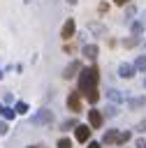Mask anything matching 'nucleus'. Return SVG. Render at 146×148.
Here are the masks:
<instances>
[{
	"instance_id": "9",
	"label": "nucleus",
	"mask_w": 146,
	"mask_h": 148,
	"mask_svg": "<svg viewBox=\"0 0 146 148\" xmlns=\"http://www.w3.org/2000/svg\"><path fill=\"white\" fill-rule=\"evenodd\" d=\"M134 74H137L134 65H130V62H121V65H118V76H121V79H132Z\"/></svg>"
},
{
	"instance_id": "36",
	"label": "nucleus",
	"mask_w": 146,
	"mask_h": 148,
	"mask_svg": "<svg viewBox=\"0 0 146 148\" xmlns=\"http://www.w3.org/2000/svg\"><path fill=\"white\" fill-rule=\"evenodd\" d=\"M0 79H2V69H0Z\"/></svg>"
},
{
	"instance_id": "39",
	"label": "nucleus",
	"mask_w": 146,
	"mask_h": 148,
	"mask_svg": "<svg viewBox=\"0 0 146 148\" xmlns=\"http://www.w3.org/2000/svg\"><path fill=\"white\" fill-rule=\"evenodd\" d=\"M144 44H146V39H144Z\"/></svg>"
},
{
	"instance_id": "19",
	"label": "nucleus",
	"mask_w": 146,
	"mask_h": 148,
	"mask_svg": "<svg viewBox=\"0 0 146 148\" xmlns=\"http://www.w3.org/2000/svg\"><path fill=\"white\" fill-rule=\"evenodd\" d=\"M139 42H141V37H134V35H130L127 39H123V46H125V49H134Z\"/></svg>"
},
{
	"instance_id": "22",
	"label": "nucleus",
	"mask_w": 146,
	"mask_h": 148,
	"mask_svg": "<svg viewBox=\"0 0 146 148\" xmlns=\"http://www.w3.org/2000/svg\"><path fill=\"white\" fill-rule=\"evenodd\" d=\"M14 109H16V113H28V109H30V106H28L25 102H16V104H14Z\"/></svg>"
},
{
	"instance_id": "21",
	"label": "nucleus",
	"mask_w": 146,
	"mask_h": 148,
	"mask_svg": "<svg viewBox=\"0 0 146 148\" xmlns=\"http://www.w3.org/2000/svg\"><path fill=\"white\" fill-rule=\"evenodd\" d=\"M0 113H2V118H5V120H12V118L16 116V109H12V106L2 104V111H0Z\"/></svg>"
},
{
	"instance_id": "30",
	"label": "nucleus",
	"mask_w": 146,
	"mask_h": 148,
	"mask_svg": "<svg viewBox=\"0 0 146 148\" xmlns=\"http://www.w3.org/2000/svg\"><path fill=\"white\" fill-rule=\"evenodd\" d=\"M134 148H146V139H141V136H139V139L134 141Z\"/></svg>"
},
{
	"instance_id": "18",
	"label": "nucleus",
	"mask_w": 146,
	"mask_h": 148,
	"mask_svg": "<svg viewBox=\"0 0 146 148\" xmlns=\"http://www.w3.org/2000/svg\"><path fill=\"white\" fill-rule=\"evenodd\" d=\"M130 139H132V132H130V130H123V132L118 134V139H116V146H125Z\"/></svg>"
},
{
	"instance_id": "29",
	"label": "nucleus",
	"mask_w": 146,
	"mask_h": 148,
	"mask_svg": "<svg viewBox=\"0 0 146 148\" xmlns=\"http://www.w3.org/2000/svg\"><path fill=\"white\" fill-rule=\"evenodd\" d=\"M9 127H7V120H0V134H7Z\"/></svg>"
},
{
	"instance_id": "34",
	"label": "nucleus",
	"mask_w": 146,
	"mask_h": 148,
	"mask_svg": "<svg viewBox=\"0 0 146 148\" xmlns=\"http://www.w3.org/2000/svg\"><path fill=\"white\" fill-rule=\"evenodd\" d=\"M28 148H46V146H44V143H42V146H28Z\"/></svg>"
},
{
	"instance_id": "32",
	"label": "nucleus",
	"mask_w": 146,
	"mask_h": 148,
	"mask_svg": "<svg viewBox=\"0 0 146 148\" xmlns=\"http://www.w3.org/2000/svg\"><path fill=\"white\" fill-rule=\"evenodd\" d=\"M114 5H118V7H125V5H130V0H111Z\"/></svg>"
},
{
	"instance_id": "11",
	"label": "nucleus",
	"mask_w": 146,
	"mask_h": 148,
	"mask_svg": "<svg viewBox=\"0 0 146 148\" xmlns=\"http://www.w3.org/2000/svg\"><path fill=\"white\" fill-rule=\"evenodd\" d=\"M118 134H121V132H118L116 127L107 130V132H104V136H102V143H104V146H116V139H118Z\"/></svg>"
},
{
	"instance_id": "37",
	"label": "nucleus",
	"mask_w": 146,
	"mask_h": 148,
	"mask_svg": "<svg viewBox=\"0 0 146 148\" xmlns=\"http://www.w3.org/2000/svg\"><path fill=\"white\" fill-rule=\"evenodd\" d=\"M144 88H146V79H144Z\"/></svg>"
},
{
	"instance_id": "2",
	"label": "nucleus",
	"mask_w": 146,
	"mask_h": 148,
	"mask_svg": "<svg viewBox=\"0 0 146 148\" xmlns=\"http://www.w3.org/2000/svg\"><path fill=\"white\" fill-rule=\"evenodd\" d=\"M67 109L72 111V113H81L83 111V97H81V92L79 90H72L70 95H67Z\"/></svg>"
},
{
	"instance_id": "5",
	"label": "nucleus",
	"mask_w": 146,
	"mask_h": 148,
	"mask_svg": "<svg viewBox=\"0 0 146 148\" xmlns=\"http://www.w3.org/2000/svg\"><path fill=\"white\" fill-rule=\"evenodd\" d=\"M76 35V23H74V18H67L65 23H63V28H60V39H72Z\"/></svg>"
},
{
	"instance_id": "12",
	"label": "nucleus",
	"mask_w": 146,
	"mask_h": 148,
	"mask_svg": "<svg viewBox=\"0 0 146 148\" xmlns=\"http://www.w3.org/2000/svg\"><path fill=\"white\" fill-rule=\"evenodd\" d=\"M107 97H109V102H114V104L125 102V95H123L118 88H109V90H107Z\"/></svg>"
},
{
	"instance_id": "20",
	"label": "nucleus",
	"mask_w": 146,
	"mask_h": 148,
	"mask_svg": "<svg viewBox=\"0 0 146 148\" xmlns=\"http://www.w3.org/2000/svg\"><path fill=\"white\" fill-rule=\"evenodd\" d=\"M83 97H86L90 104H97V99H100V90H97V88H93V90H88Z\"/></svg>"
},
{
	"instance_id": "33",
	"label": "nucleus",
	"mask_w": 146,
	"mask_h": 148,
	"mask_svg": "<svg viewBox=\"0 0 146 148\" xmlns=\"http://www.w3.org/2000/svg\"><path fill=\"white\" fill-rule=\"evenodd\" d=\"M65 2H67V5H76V0H65Z\"/></svg>"
},
{
	"instance_id": "26",
	"label": "nucleus",
	"mask_w": 146,
	"mask_h": 148,
	"mask_svg": "<svg viewBox=\"0 0 146 148\" xmlns=\"http://www.w3.org/2000/svg\"><path fill=\"white\" fill-rule=\"evenodd\" d=\"M12 102H14V95L12 92H5L2 95V104H12Z\"/></svg>"
},
{
	"instance_id": "10",
	"label": "nucleus",
	"mask_w": 146,
	"mask_h": 148,
	"mask_svg": "<svg viewBox=\"0 0 146 148\" xmlns=\"http://www.w3.org/2000/svg\"><path fill=\"white\" fill-rule=\"evenodd\" d=\"M125 102H127V109H132V111H139V109L146 106V97H144V95H139V97H127Z\"/></svg>"
},
{
	"instance_id": "4",
	"label": "nucleus",
	"mask_w": 146,
	"mask_h": 148,
	"mask_svg": "<svg viewBox=\"0 0 146 148\" xmlns=\"http://www.w3.org/2000/svg\"><path fill=\"white\" fill-rule=\"evenodd\" d=\"M90 134H93V127H90V125H81V123H79V125L74 127V139H76L79 143H88V141H90Z\"/></svg>"
},
{
	"instance_id": "16",
	"label": "nucleus",
	"mask_w": 146,
	"mask_h": 148,
	"mask_svg": "<svg viewBox=\"0 0 146 148\" xmlns=\"http://www.w3.org/2000/svg\"><path fill=\"white\" fill-rule=\"evenodd\" d=\"M132 65H134L137 72L144 74V72H146V56H134V62H132Z\"/></svg>"
},
{
	"instance_id": "15",
	"label": "nucleus",
	"mask_w": 146,
	"mask_h": 148,
	"mask_svg": "<svg viewBox=\"0 0 146 148\" xmlns=\"http://www.w3.org/2000/svg\"><path fill=\"white\" fill-rule=\"evenodd\" d=\"M79 125V120L76 118H65L63 123H60V132H67V130H74Z\"/></svg>"
},
{
	"instance_id": "3",
	"label": "nucleus",
	"mask_w": 146,
	"mask_h": 148,
	"mask_svg": "<svg viewBox=\"0 0 146 148\" xmlns=\"http://www.w3.org/2000/svg\"><path fill=\"white\" fill-rule=\"evenodd\" d=\"M53 120H56V116H53L51 109H39V111L32 113V118H30L32 125H51Z\"/></svg>"
},
{
	"instance_id": "35",
	"label": "nucleus",
	"mask_w": 146,
	"mask_h": 148,
	"mask_svg": "<svg viewBox=\"0 0 146 148\" xmlns=\"http://www.w3.org/2000/svg\"><path fill=\"white\" fill-rule=\"evenodd\" d=\"M141 23H144V25H146V12H144V21H141Z\"/></svg>"
},
{
	"instance_id": "38",
	"label": "nucleus",
	"mask_w": 146,
	"mask_h": 148,
	"mask_svg": "<svg viewBox=\"0 0 146 148\" xmlns=\"http://www.w3.org/2000/svg\"><path fill=\"white\" fill-rule=\"evenodd\" d=\"M0 111H2V104H0Z\"/></svg>"
},
{
	"instance_id": "6",
	"label": "nucleus",
	"mask_w": 146,
	"mask_h": 148,
	"mask_svg": "<svg viewBox=\"0 0 146 148\" xmlns=\"http://www.w3.org/2000/svg\"><path fill=\"white\" fill-rule=\"evenodd\" d=\"M81 69H83V65H81L79 60H72V62H70V65L63 69V79H65V81H70V79L79 76V72H81Z\"/></svg>"
},
{
	"instance_id": "8",
	"label": "nucleus",
	"mask_w": 146,
	"mask_h": 148,
	"mask_svg": "<svg viewBox=\"0 0 146 148\" xmlns=\"http://www.w3.org/2000/svg\"><path fill=\"white\" fill-rule=\"evenodd\" d=\"M81 56H83V58H88V60H95V58L100 56V46L88 42V44H83V46H81Z\"/></svg>"
},
{
	"instance_id": "31",
	"label": "nucleus",
	"mask_w": 146,
	"mask_h": 148,
	"mask_svg": "<svg viewBox=\"0 0 146 148\" xmlns=\"http://www.w3.org/2000/svg\"><path fill=\"white\" fill-rule=\"evenodd\" d=\"M88 148H102V141H88Z\"/></svg>"
},
{
	"instance_id": "7",
	"label": "nucleus",
	"mask_w": 146,
	"mask_h": 148,
	"mask_svg": "<svg viewBox=\"0 0 146 148\" xmlns=\"http://www.w3.org/2000/svg\"><path fill=\"white\" fill-rule=\"evenodd\" d=\"M102 123H104V113L102 111H97L95 106L88 111V125L93 127V130H100L102 127Z\"/></svg>"
},
{
	"instance_id": "28",
	"label": "nucleus",
	"mask_w": 146,
	"mask_h": 148,
	"mask_svg": "<svg viewBox=\"0 0 146 148\" xmlns=\"http://www.w3.org/2000/svg\"><path fill=\"white\" fill-rule=\"evenodd\" d=\"M63 51H65V53H74V51H76V46H74V44H65V46H63Z\"/></svg>"
},
{
	"instance_id": "13",
	"label": "nucleus",
	"mask_w": 146,
	"mask_h": 148,
	"mask_svg": "<svg viewBox=\"0 0 146 148\" xmlns=\"http://www.w3.org/2000/svg\"><path fill=\"white\" fill-rule=\"evenodd\" d=\"M88 30L93 35H97V37H107V28L102 23H88Z\"/></svg>"
},
{
	"instance_id": "17",
	"label": "nucleus",
	"mask_w": 146,
	"mask_h": 148,
	"mask_svg": "<svg viewBox=\"0 0 146 148\" xmlns=\"http://www.w3.org/2000/svg\"><path fill=\"white\" fill-rule=\"evenodd\" d=\"M130 32H132L134 37H141V32H144V23H141V21H132V23H130Z\"/></svg>"
},
{
	"instance_id": "25",
	"label": "nucleus",
	"mask_w": 146,
	"mask_h": 148,
	"mask_svg": "<svg viewBox=\"0 0 146 148\" xmlns=\"http://www.w3.org/2000/svg\"><path fill=\"white\" fill-rule=\"evenodd\" d=\"M74 37H76V42H79L81 46H83V44H88V42H86V37H88L86 32H79V35H74Z\"/></svg>"
},
{
	"instance_id": "1",
	"label": "nucleus",
	"mask_w": 146,
	"mask_h": 148,
	"mask_svg": "<svg viewBox=\"0 0 146 148\" xmlns=\"http://www.w3.org/2000/svg\"><path fill=\"white\" fill-rule=\"evenodd\" d=\"M97 83H100V69H97V65L83 67V69L79 72V76H76V90H79L81 95H86L88 90L97 88Z\"/></svg>"
},
{
	"instance_id": "24",
	"label": "nucleus",
	"mask_w": 146,
	"mask_h": 148,
	"mask_svg": "<svg viewBox=\"0 0 146 148\" xmlns=\"http://www.w3.org/2000/svg\"><path fill=\"white\" fill-rule=\"evenodd\" d=\"M134 14H137V7H134L132 2H130V5H125V16L130 18V16H134Z\"/></svg>"
},
{
	"instance_id": "14",
	"label": "nucleus",
	"mask_w": 146,
	"mask_h": 148,
	"mask_svg": "<svg viewBox=\"0 0 146 148\" xmlns=\"http://www.w3.org/2000/svg\"><path fill=\"white\" fill-rule=\"evenodd\" d=\"M102 113H104V118H116V116H118V104L109 102V104L102 109Z\"/></svg>"
},
{
	"instance_id": "27",
	"label": "nucleus",
	"mask_w": 146,
	"mask_h": 148,
	"mask_svg": "<svg viewBox=\"0 0 146 148\" xmlns=\"http://www.w3.org/2000/svg\"><path fill=\"white\" fill-rule=\"evenodd\" d=\"M134 130H137V132H146V120H139V123L134 125Z\"/></svg>"
},
{
	"instance_id": "23",
	"label": "nucleus",
	"mask_w": 146,
	"mask_h": 148,
	"mask_svg": "<svg viewBox=\"0 0 146 148\" xmlns=\"http://www.w3.org/2000/svg\"><path fill=\"white\" fill-rule=\"evenodd\" d=\"M58 148H72V139L60 136V139H58Z\"/></svg>"
}]
</instances>
